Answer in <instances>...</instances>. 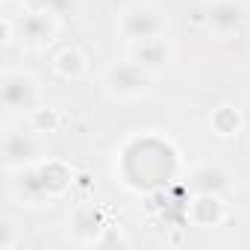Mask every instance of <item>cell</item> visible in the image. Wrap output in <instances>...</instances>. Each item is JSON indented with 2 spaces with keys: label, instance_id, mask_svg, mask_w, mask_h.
<instances>
[{
  "label": "cell",
  "instance_id": "1",
  "mask_svg": "<svg viewBox=\"0 0 250 250\" xmlns=\"http://www.w3.org/2000/svg\"><path fill=\"white\" fill-rule=\"evenodd\" d=\"M33 94H36V85H33L30 77H24V74H9V77L3 80V100H6L9 109H27L30 100H33Z\"/></svg>",
  "mask_w": 250,
  "mask_h": 250
},
{
  "label": "cell",
  "instance_id": "2",
  "mask_svg": "<svg viewBox=\"0 0 250 250\" xmlns=\"http://www.w3.org/2000/svg\"><path fill=\"white\" fill-rule=\"evenodd\" d=\"M159 27H162V21L150 9H142V12H130L127 15V33L136 36V39H142V42H150L159 33Z\"/></svg>",
  "mask_w": 250,
  "mask_h": 250
},
{
  "label": "cell",
  "instance_id": "3",
  "mask_svg": "<svg viewBox=\"0 0 250 250\" xmlns=\"http://www.w3.org/2000/svg\"><path fill=\"white\" fill-rule=\"evenodd\" d=\"M238 21H241V9L235 3H221L212 9V24L221 30H232V27H238Z\"/></svg>",
  "mask_w": 250,
  "mask_h": 250
},
{
  "label": "cell",
  "instance_id": "4",
  "mask_svg": "<svg viewBox=\"0 0 250 250\" xmlns=\"http://www.w3.org/2000/svg\"><path fill=\"white\" fill-rule=\"evenodd\" d=\"M47 33H50V27H47V18H44V15H30V18L21 24V36L33 39V42L44 39Z\"/></svg>",
  "mask_w": 250,
  "mask_h": 250
}]
</instances>
